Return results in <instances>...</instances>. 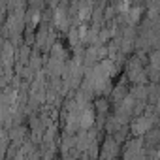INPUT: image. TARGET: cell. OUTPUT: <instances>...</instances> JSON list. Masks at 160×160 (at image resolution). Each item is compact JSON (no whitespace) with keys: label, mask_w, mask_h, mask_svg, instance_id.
Here are the masks:
<instances>
[{"label":"cell","mask_w":160,"mask_h":160,"mask_svg":"<svg viewBox=\"0 0 160 160\" xmlns=\"http://www.w3.org/2000/svg\"><path fill=\"white\" fill-rule=\"evenodd\" d=\"M151 126H152V119L151 117H138L132 122V132L136 136H143V134H147L151 130Z\"/></svg>","instance_id":"cell-1"},{"label":"cell","mask_w":160,"mask_h":160,"mask_svg":"<svg viewBox=\"0 0 160 160\" xmlns=\"http://www.w3.org/2000/svg\"><path fill=\"white\" fill-rule=\"evenodd\" d=\"M94 121L92 108H81L79 109V128H89Z\"/></svg>","instance_id":"cell-2"},{"label":"cell","mask_w":160,"mask_h":160,"mask_svg":"<svg viewBox=\"0 0 160 160\" xmlns=\"http://www.w3.org/2000/svg\"><path fill=\"white\" fill-rule=\"evenodd\" d=\"M117 152H119V143L115 141V139H108L106 143H104V158H108V160H111V158H115L117 156Z\"/></svg>","instance_id":"cell-3"},{"label":"cell","mask_w":160,"mask_h":160,"mask_svg":"<svg viewBox=\"0 0 160 160\" xmlns=\"http://www.w3.org/2000/svg\"><path fill=\"white\" fill-rule=\"evenodd\" d=\"M66 17H68L66 12H57V25L64 28V27H66Z\"/></svg>","instance_id":"cell-4"},{"label":"cell","mask_w":160,"mask_h":160,"mask_svg":"<svg viewBox=\"0 0 160 160\" xmlns=\"http://www.w3.org/2000/svg\"><path fill=\"white\" fill-rule=\"evenodd\" d=\"M68 160H73V158H68Z\"/></svg>","instance_id":"cell-5"}]
</instances>
